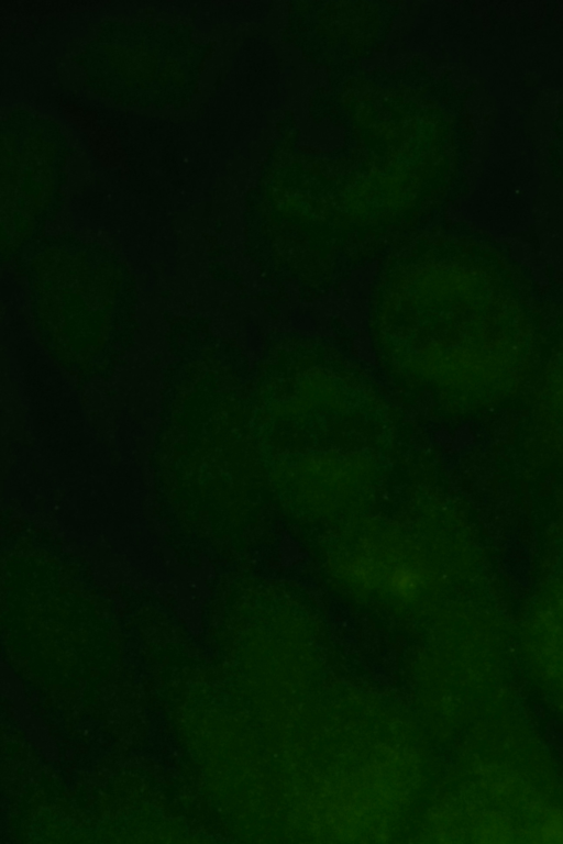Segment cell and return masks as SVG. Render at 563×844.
<instances>
[{"label":"cell","mask_w":563,"mask_h":844,"mask_svg":"<svg viewBox=\"0 0 563 844\" xmlns=\"http://www.w3.org/2000/svg\"><path fill=\"white\" fill-rule=\"evenodd\" d=\"M209 51L189 25L111 21L74 60L90 89L118 104L180 109L197 90Z\"/></svg>","instance_id":"1"},{"label":"cell","mask_w":563,"mask_h":844,"mask_svg":"<svg viewBox=\"0 0 563 844\" xmlns=\"http://www.w3.org/2000/svg\"><path fill=\"white\" fill-rule=\"evenodd\" d=\"M0 134L3 226L26 227L62 202L68 142L55 122L24 110L2 121Z\"/></svg>","instance_id":"2"},{"label":"cell","mask_w":563,"mask_h":844,"mask_svg":"<svg viewBox=\"0 0 563 844\" xmlns=\"http://www.w3.org/2000/svg\"><path fill=\"white\" fill-rule=\"evenodd\" d=\"M465 819V834L474 842H563V811L510 777L488 776L478 781Z\"/></svg>","instance_id":"3"},{"label":"cell","mask_w":563,"mask_h":844,"mask_svg":"<svg viewBox=\"0 0 563 844\" xmlns=\"http://www.w3.org/2000/svg\"><path fill=\"white\" fill-rule=\"evenodd\" d=\"M391 587L401 596L410 595L418 586V575L409 569H398L391 575Z\"/></svg>","instance_id":"5"},{"label":"cell","mask_w":563,"mask_h":844,"mask_svg":"<svg viewBox=\"0 0 563 844\" xmlns=\"http://www.w3.org/2000/svg\"><path fill=\"white\" fill-rule=\"evenodd\" d=\"M536 642L547 670L563 690V597L538 615Z\"/></svg>","instance_id":"4"}]
</instances>
